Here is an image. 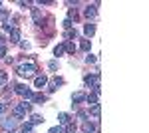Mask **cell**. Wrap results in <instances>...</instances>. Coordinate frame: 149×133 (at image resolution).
<instances>
[{
  "label": "cell",
  "mask_w": 149,
  "mask_h": 133,
  "mask_svg": "<svg viewBox=\"0 0 149 133\" xmlns=\"http://www.w3.org/2000/svg\"><path fill=\"white\" fill-rule=\"evenodd\" d=\"M50 133H64V129H62V127H52Z\"/></svg>",
  "instance_id": "603a6c76"
},
{
  "label": "cell",
  "mask_w": 149,
  "mask_h": 133,
  "mask_svg": "<svg viewBox=\"0 0 149 133\" xmlns=\"http://www.w3.org/2000/svg\"><path fill=\"white\" fill-rule=\"evenodd\" d=\"M58 119H60V123H70V115H68V113H60Z\"/></svg>",
  "instance_id": "4fadbf2b"
},
{
  "label": "cell",
  "mask_w": 149,
  "mask_h": 133,
  "mask_svg": "<svg viewBox=\"0 0 149 133\" xmlns=\"http://www.w3.org/2000/svg\"><path fill=\"white\" fill-rule=\"evenodd\" d=\"M100 111H102V107H100V103H95V105L92 107V113L95 115V117H100Z\"/></svg>",
  "instance_id": "e0dca14e"
},
{
  "label": "cell",
  "mask_w": 149,
  "mask_h": 133,
  "mask_svg": "<svg viewBox=\"0 0 149 133\" xmlns=\"http://www.w3.org/2000/svg\"><path fill=\"white\" fill-rule=\"evenodd\" d=\"M32 16H34V22H40V18H42V14H40V10H38V8H34V10H32Z\"/></svg>",
  "instance_id": "9a60e30c"
},
{
  "label": "cell",
  "mask_w": 149,
  "mask_h": 133,
  "mask_svg": "<svg viewBox=\"0 0 149 133\" xmlns=\"http://www.w3.org/2000/svg\"><path fill=\"white\" fill-rule=\"evenodd\" d=\"M66 38H76V30H74V32H72V30H70V32L66 34Z\"/></svg>",
  "instance_id": "484cf974"
},
{
  "label": "cell",
  "mask_w": 149,
  "mask_h": 133,
  "mask_svg": "<svg viewBox=\"0 0 149 133\" xmlns=\"http://www.w3.org/2000/svg\"><path fill=\"white\" fill-rule=\"evenodd\" d=\"M10 40L16 44V42H20V30L18 28H12L10 30Z\"/></svg>",
  "instance_id": "5b68a950"
},
{
  "label": "cell",
  "mask_w": 149,
  "mask_h": 133,
  "mask_svg": "<svg viewBox=\"0 0 149 133\" xmlns=\"http://www.w3.org/2000/svg\"><path fill=\"white\" fill-rule=\"evenodd\" d=\"M34 101H36V103H44V95H40V93L34 95Z\"/></svg>",
  "instance_id": "7402d4cb"
},
{
  "label": "cell",
  "mask_w": 149,
  "mask_h": 133,
  "mask_svg": "<svg viewBox=\"0 0 149 133\" xmlns=\"http://www.w3.org/2000/svg\"><path fill=\"white\" fill-rule=\"evenodd\" d=\"M76 129H78V127H76V123H74V121L66 123V133H76Z\"/></svg>",
  "instance_id": "9c48e42d"
},
{
  "label": "cell",
  "mask_w": 149,
  "mask_h": 133,
  "mask_svg": "<svg viewBox=\"0 0 149 133\" xmlns=\"http://www.w3.org/2000/svg\"><path fill=\"white\" fill-rule=\"evenodd\" d=\"M22 133H32V125H30V123H24L22 125Z\"/></svg>",
  "instance_id": "d6986e66"
},
{
  "label": "cell",
  "mask_w": 149,
  "mask_h": 133,
  "mask_svg": "<svg viewBox=\"0 0 149 133\" xmlns=\"http://www.w3.org/2000/svg\"><path fill=\"white\" fill-rule=\"evenodd\" d=\"M86 100V93H81V91H78V93H74V103H80V101Z\"/></svg>",
  "instance_id": "ba28073f"
},
{
  "label": "cell",
  "mask_w": 149,
  "mask_h": 133,
  "mask_svg": "<svg viewBox=\"0 0 149 133\" xmlns=\"http://www.w3.org/2000/svg\"><path fill=\"white\" fill-rule=\"evenodd\" d=\"M0 18H2V20L6 18V12H4V10H0Z\"/></svg>",
  "instance_id": "83f0119b"
},
{
  "label": "cell",
  "mask_w": 149,
  "mask_h": 133,
  "mask_svg": "<svg viewBox=\"0 0 149 133\" xmlns=\"http://www.w3.org/2000/svg\"><path fill=\"white\" fill-rule=\"evenodd\" d=\"M84 14H86V16H88V18H90V16H95V6H88V8H86V12H84Z\"/></svg>",
  "instance_id": "8fae6325"
},
{
  "label": "cell",
  "mask_w": 149,
  "mask_h": 133,
  "mask_svg": "<svg viewBox=\"0 0 149 133\" xmlns=\"http://www.w3.org/2000/svg\"><path fill=\"white\" fill-rule=\"evenodd\" d=\"M84 32H86V36H92V34L95 32V26H93V24H86V28H84Z\"/></svg>",
  "instance_id": "52a82bcc"
},
{
  "label": "cell",
  "mask_w": 149,
  "mask_h": 133,
  "mask_svg": "<svg viewBox=\"0 0 149 133\" xmlns=\"http://www.w3.org/2000/svg\"><path fill=\"white\" fill-rule=\"evenodd\" d=\"M64 48H66V50H68V52H70V54H74V52H76V46H74V44H72V42H68V44H66V46H64Z\"/></svg>",
  "instance_id": "ac0fdd59"
},
{
  "label": "cell",
  "mask_w": 149,
  "mask_h": 133,
  "mask_svg": "<svg viewBox=\"0 0 149 133\" xmlns=\"http://www.w3.org/2000/svg\"><path fill=\"white\" fill-rule=\"evenodd\" d=\"M6 109H8V105H6V103H2V101H0V113H6Z\"/></svg>",
  "instance_id": "cb8c5ba5"
},
{
  "label": "cell",
  "mask_w": 149,
  "mask_h": 133,
  "mask_svg": "<svg viewBox=\"0 0 149 133\" xmlns=\"http://www.w3.org/2000/svg\"><path fill=\"white\" fill-rule=\"evenodd\" d=\"M64 84V79H60V78H54L52 79V84H50V91H56L58 86H62Z\"/></svg>",
  "instance_id": "8992f818"
},
{
  "label": "cell",
  "mask_w": 149,
  "mask_h": 133,
  "mask_svg": "<svg viewBox=\"0 0 149 133\" xmlns=\"http://www.w3.org/2000/svg\"><path fill=\"white\" fill-rule=\"evenodd\" d=\"M4 56H6V48H4V46H0V58H4Z\"/></svg>",
  "instance_id": "d4e9b609"
},
{
  "label": "cell",
  "mask_w": 149,
  "mask_h": 133,
  "mask_svg": "<svg viewBox=\"0 0 149 133\" xmlns=\"http://www.w3.org/2000/svg\"><path fill=\"white\" fill-rule=\"evenodd\" d=\"M81 50H84V52L90 50V40H84V42H81Z\"/></svg>",
  "instance_id": "ffe728a7"
},
{
  "label": "cell",
  "mask_w": 149,
  "mask_h": 133,
  "mask_svg": "<svg viewBox=\"0 0 149 133\" xmlns=\"http://www.w3.org/2000/svg\"><path fill=\"white\" fill-rule=\"evenodd\" d=\"M46 84H48L46 76H36V79H34V86H36V88H44Z\"/></svg>",
  "instance_id": "277c9868"
},
{
  "label": "cell",
  "mask_w": 149,
  "mask_h": 133,
  "mask_svg": "<svg viewBox=\"0 0 149 133\" xmlns=\"http://www.w3.org/2000/svg\"><path fill=\"white\" fill-rule=\"evenodd\" d=\"M84 84L88 88H100V74H93V76H86Z\"/></svg>",
  "instance_id": "3957f363"
},
{
  "label": "cell",
  "mask_w": 149,
  "mask_h": 133,
  "mask_svg": "<svg viewBox=\"0 0 149 133\" xmlns=\"http://www.w3.org/2000/svg\"><path fill=\"white\" fill-rule=\"evenodd\" d=\"M18 107H20V109H22L24 113H26V111H30V109H32V105H30V103H28V101H22V103H20V105H18Z\"/></svg>",
  "instance_id": "30bf717a"
},
{
  "label": "cell",
  "mask_w": 149,
  "mask_h": 133,
  "mask_svg": "<svg viewBox=\"0 0 149 133\" xmlns=\"http://www.w3.org/2000/svg\"><path fill=\"white\" fill-rule=\"evenodd\" d=\"M14 91H16L18 95H22V97H26V100H32V97H34V93H32L30 89L26 88V86H22V84H18V86L14 88Z\"/></svg>",
  "instance_id": "7a4b0ae2"
},
{
  "label": "cell",
  "mask_w": 149,
  "mask_h": 133,
  "mask_svg": "<svg viewBox=\"0 0 149 133\" xmlns=\"http://www.w3.org/2000/svg\"><path fill=\"white\" fill-rule=\"evenodd\" d=\"M84 133H95L92 123H84Z\"/></svg>",
  "instance_id": "5bb4252c"
},
{
  "label": "cell",
  "mask_w": 149,
  "mask_h": 133,
  "mask_svg": "<svg viewBox=\"0 0 149 133\" xmlns=\"http://www.w3.org/2000/svg\"><path fill=\"white\" fill-rule=\"evenodd\" d=\"M2 42H4V38H2V34H0V44H2Z\"/></svg>",
  "instance_id": "f1b7e54d"
},
{
  "label": "cell",
  "mask_w": 149,
  "mask_h": 133,
  "mask_svg": "<svg viewBox=\"0 0 149 133\" xmlns=\"http://www.w3.org/2000/svg\"><path fill=\"white\" fill-rule=\"evenodd\" d=\"M16 72H18V76H22V78H34L36 72H38V66H36V62H24L20 66L16 68Z\"/></svg>",
  "instance_id": "6da1fadb"
},
{
  "label": "cell",
  "mask_w": 149,
  "mask_h": 133,
  "mask_svg": "<svg viewBox=\"0 0 149 133\" xmlns=\"http://www.w3.org/2000/svg\"><path fill=\"white\" fill-rule=\"evenodd\" d=\"M64 50H66V48H64V44L56 46V48H54V56H62V54H64Z\"/></svg>",
  "instance_id": "7c38bea8"
},
{
  "label": "cell",
  "mask_w": 149,
  "mask_h": 133,
  "mask_svg": "<svg viewBox=\"0 0 149 133\" xmlns=\"http://www.w3.org/2000/svg\"><path fill=\"white\" fill-rule=\"evenodd\" d=\"M44 119H42V115H32V123H42Z\"/></svg>",
  "instance_id": "44dd1931"
},
{
  "label": "cell",
  "mask_w": 149,
  "mask_h": 133,
  "mask_svg": "<svg viewBox=\"0 0 149 133\" xmlns=\"http://www.w3.org/2000/svg\"><path fill=\"white\" fill-rule=\"evenodd\" d=\"M6 81H8V76H6V72H0V88H2Z\"/></svg>",
  "instance_id": "2e32d148"
},
{
  "label": "cell",
  "mask_w": 149,
  "mask_h": 133,
  "mask_svg": "<svg viewBox=\"0 0 149 133\" xmlns=\"http://www.w3.org/2000/svg\"><path fill=\"white\" fill-rule=\"evenodd\" d=\"M12 28H14V26H12V24H8V22H4V30H12Z\"/></svg>",
  "instance_id": "4316f807"
}]
</instances>
